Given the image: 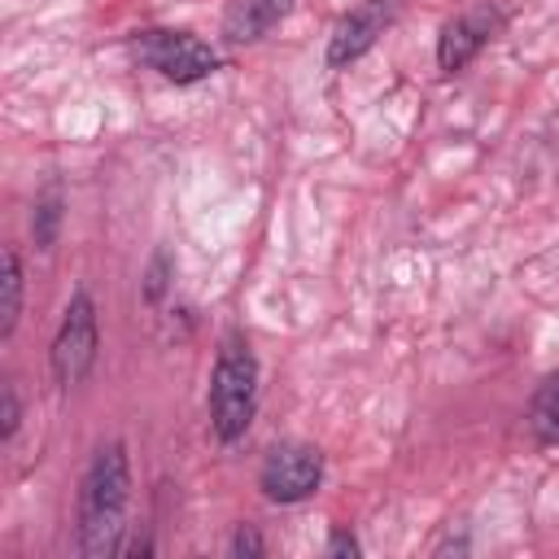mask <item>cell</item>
Masks as SVG:
<instances>
[{
	"instance_id": "obj_1",
	"label": "cell",
	"mask_w": 559,
	"mask_h": 559,
	"mask_svg": "<svg viewBox=\"0 0 559 559\" xmlns=\"http://www.w3.org/2000/svg\"><path fill=\"white\" fill-rule=\"evenodd\" d=\"M127 493H131V467H127V450L114 441L96 450L79 489V550L87 559H105L122 546Z\"/></svg>"
},
{
	"instance_id": "obj_2",
	"label": "cell",
	"mask_w": 559,
	"mask_h": 559,
	"mask_svg": "<svg viewBox=\"0 0 559 559\" xmlns=\"http://www.w3.org/2000/svg\"><path fill=\"white\" fill-rule=\"evenodd\" d=\"M253 406H258V358L240 336H227L210 380V424L218 441L245 437Z\"/></svg>"
},
{
	"instance_id": "obj_3",
	"label": "cell",
	"mask_w": 559,
	"mask_h": 559,
	"mask_svg": "<svg viewBox=\"0 0 559 559\" xmlns=\"http://www.w3.org/2000/svg\"><path fill=\"white\" fill-rule=\"evenodd\" d=\"M135 52L144 66H153L170 83H197L218 70V52L188 31H144L135 39Z\"/></svg>"
},
{
	"instance_id": "obj_4",
	"label": "cell",
	"mask_w": 559,
	"mask_h": 559,
	"mask_svg": "<svg viewBox=\"0 0 559 559\" xmlns=\"http://www.w3.org/2000/svg\"><path fill=\"white\" fill-rule=\"evenodd\" d=\"M96 345H100V332H96V306H92V297L79 288V293L70 297L66 314H61L57 336H52V376H57L61 389L79 384V380L92 371V362H96Z\"/></svg>"
},
{
	"instance_id": "obj_5",
	"label": "cell",
	"mask_w": 559,
	"mask_h": 559,
	"mask_svg": "<svg viewBox=\"0 0 559 559\" xmlns=\"http://www.w3.org/2000/svg\"><path fill=\"white\" fill-rule=\"evenodd\" d=\"M319 480H323V454L301 441L275 445L258 472V485L271 502H301L319 489Z\"/></svg>"
},
{
	"instance_id": "obj_6",
	"label": "cell",
	"mask_w": 559,
	"mask_h": 559,
	"mask_svg": "<svg viewBox=\"0 0 559 559\" xmlns=\"http://www.w3.org/2000/svg\"><path fill=\"white\" fill-rule=\"evenodd\" d=\"M393 13H397V0H362L358 9H349L328 39V66H349L354 57H362L384 35Z\"/></svg>"
},
{
	"instance_id": "obj_7",
	"label": "cell",
	"mask_w": 559,
	"mask_h": 559,
	"mask_svg": "<svg viewBox=\"0 0 559 559\" xmlns=\"http://www.w3.org/2000/svg\"><path fill=\"white\" fill-rule=\"evenodd\" d=\"M498 26H502V17H498V9H489V4H480V9H472V13H459L454 22L441 26V39H437V66H441L445 74L463 70V66L493 39Z\"/></svg>"
},
{
	"instance_id": "obj_8",
	"label": "cell",
	"mask_w": 559,
	"mask_h": 559,
	"mask_svg": "<svg viewBox=\"0 0 559 559\" xmlns=\"http://www.w3.org/2000/svg\"><path fill=\"white\" fill-rule=\"evenodd\" d=\"M293 9V0H236L223 17V35L231 44H249V39H262L284 13Z\"/></svg>"
},
{
	"instance_id": "obj_9",
	"label": "cell",
	"mask_w": 559,
	"mask_h": 559,
	"mask_svg": "<svg viewBox=\"0 0 559 559\" xmlns=\"http://www.w3.org/2000/svg\"><path fill=\"white\" fill-rule=\"evenodd\" d=\"M528 428L537 432V441H559V371L546 376V380L533 389Z\"/></svg>"
},
{
	"instance_id": "obj_10",
	"label": "cell",
	"mask_w": 559,
	"mask_h": 559,
	"mask_svg": "<svg viewBox=\"0 0 559 559\" xmlns=\"http://www.w3.org/2000/svg\"><path fill=\"white\" fill-rule=\"evenodd\" d=\"M22 314V262L17 249H4V306H0V336H13Z\"/></svg>"
},
{
	"instance_id": "obj_11",
	"label": "cell",
	"mask_w": 559,
	"mask_h": 559,
	"mask_svg": "<svg viewBox=\"0 0 559 559\" xmlns=\"http://www.w3.org/2000/svg\"><path fill=\"white\" fill-rule=\"evenodd\" d=\"M57 223H61V197H57V192H44L39 205H35V218H31L35 249H52V240H57Z\"/></svg>"
},
{
	"instance_id": "obj_12",
	"label": "cell",
	"mask_w": 559,
	"mask_h": 559,
	"mask_svg": "<svg viewBox=\"0 0 559 559\" xmlns=\"http://www.w3.org/2000/svg\"><path fill=\"white\" fill-rule=\"evenodd\" d=\"M17 419H22V411H17V389L4 384V389H0V437H4V441L17 432Z\"/></svg>"
},
{
	"instance_id": "obj_13",
	"label": "cell",
	"mask_w": 559,
	"mask_h": 559,
	"mask_svg": "<svg viewBox=\"0 0 559 559\" xmlns=\"http://www.w3.org/2000/svg\"><path fill=\"white\" fill-rule=\"evenodd\" d=\"M231 555H262V537L249 524H240L236 537H231Z\"/></svg>"
},
{
	"instance_id": "obj_14",
	"label": "cell",
	"mask_w": 559,
	"mask_h": 559,
	"mask_svg": "<svg viewBox=\"0 0 559 559\" xmlns=\"http://www.w3.org/2000/svg\"><path fill=\"white\" fill-rule=\"evenodd\" d=\"M328 555H345V559H354V555H358V537L345 533V528H336L332 542H328Z\"/></svg>"
}]
</instances>
